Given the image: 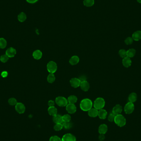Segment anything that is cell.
<instances>
[{
    "label": "cell",
    "mask_w": 141,
    "mask_h": 141,
    "mask_svg": "<svg viewBox=\"0 0 141 141\" xmlns=\"http://www.w3.org/2000/svg\"><path fill=\"white\" fill-rule=\"evenodd\" d=\"M93 105L92 101L89 99H84L80 102V107L82 111H88Z\"/></svg>",
    "instance_id": "1"
},
{
    "label": "cell",
    "mask_w": 141,
    "mask_h": 141,
    "mask_svg": "<svg viewBox=\"0 0 141 141\" xmlns=\"http://www.w3.org/2000/svg\"><path fill=\"white\" fill-rule=\"evenodd\" d=\"M114 122L118 126L120 127H123L126 125V119L121 114L117 115L115 116Z\"/></svg>",
    "instance_id": "2"
},
{
    "label": "cell",
    "mask_w": 141,
    "mask_h": 141,
    "mask_svg": "<svg viewBox=\"0 0 141 141\" xmlns=\"http://www.w3.org/2000/svg\"><path fill=\"white\" fill-rule=\"evenodd\" d=\"M105 102L102 97H98L95 100L94 102V107L98 110L101 109L105 107Z\"/></svg>",
    "instance_id": "3"
},
{
    "label": "cell",
    "mask_w": 141,
    "mask_h": 141,
    "mask_svg": "<svg viewBox=\"0 0 141 141\" xmlns=\"http://www.w3.org/2000/svg\"><path fill=\"white\" fill-rule=\"evenodd\" d=\"M55 103L57 105L60 107L66 106L68 104V100L65 97L59 96L55 99Z\"/></svg>",
    "instance_id": "4"
},
{
    "label": "cell",
    "mask_w": 141,
    "mask_h": 141,
    "mask_svg": "<svg viewBox=\"0 0 141 141\" xmlns=\"http://www.w3.org/2000/svg\"><path fill=\"white\" fill-rule=\"evenodd\" d=\"M47 69L50 73H54L57 69V64L53 61H50L47 64Z\"/></svg>",
    "instance_id": "5"
},
{
    "label": "cell",
    "mask_w": 141,
    "mask_h": 141,
    "mask_svg": "<svg viewBox=\"0 0 141 141\" xmlns=\"http://www.w3.org/2000/svg\"><path fill=\"white\" fill-rule=\"evenodd\" d=\"M135 110V105L133 103L129 102L125 105L124 110L127 114H130L132 113Z\"/></svg>",
    "instance_id": "6"
},
{
    "label": "cell",
    "mask_w": 141,
    "mask_h": 141,
    "mask_svg": "<svg viewBox=\"0 0 141 141\" xmlns=\"http://www.w3.org/2000/svg\"><path fill=\"white\" fill-rule=\"evenodd\" d=\"M15 110L19 114L24 113L25 111L26 108L24 104L21 103H18L15 105Z\"/></svg>",
    "instance_id": "7"
},
{
    "label": "cell",
    "mask_w": 141,
    "mask_h": 141,
    "mask_svg": "<svg viewBox=\"0 0 141 141\" xmlns=\"http://www.w3.org/2000/svg\"><path fill=\"white\" fill-rule=\"evenodd\" d=\"M81 81L79 79L77 78H73L70 80V86L74 88H77L79 87L81 85Z\"/></svg>",
    "instance_id": "8"
},
{
    "label": "cell",
    "mask_w": 141,
    "mask_h": 141,
    "mask_svg": "<svg viewBox=\"0 0 141 141\" xmlns=\"http://www.w3.org/2000/svg\"><path fill=\"white\" fill-rule=\"evenodd\" d=\"M66 110L69 113L73 114L76 111V107L74 104L69 103L66 106Z\"/></svg>",
    "instance_id": "9"
},
{
    "label": "cell",
    "mask_w": 141,
    "mask_h": 141,
    "mask_svg": "<svg viewBox=\"0 0 141 141\" xmlns=\"http://www.w3.org/2000/svg\"><path fill=\"white\" fill-rule=\"evenodd\" d=\"M62 140V141H76V138L71 134L67 133L63 136Z\"/></svg>",
    "instance_id": "10"
},
{
    "label": "cell",
    "mask_w": 141,
    "mask_h": 141,
    "mask_svg": "<svg viewBox=\"0 0 141 141\" xmlns=\"http://www.w3.org/2000/svg\"><path fill=\"white\" fill-rule=\"evenodd\" d=\"M122 106L120 105H116L112 109V112L115 115L121 114L122 112Z\"/></svg>",
    "instance_id": "11"
},
{
    "label": "cell",
    "mask_w": 141,
    "mask_h": 141,
    "mask_svg": "<svg viewBox=\"0 0 141 141\" xmlns=\"http://www.w3.org/2000/svg\"><path fill=\"white\" fill-rule=\"evenodd\" d=\"M80 87L82 90L85 92H87L89 90L90 88V85L87 81H83L81 82Z\"/></svg>",
    "instance_id": "12"
},
{
    "label": "cell",
    "mask_w": 141,
    "mask_h": 141,
    "mask_svg": "<svg viewBox=\"0 0 141 141\" xmlns=\"http://www.w3.org/2000/svg\"><path fill=\"white\" fill-rule=\"evenodd\" d=\"M16 51L13 48H10L7 50L6 51V54L9 57H13L16 54Z\"/></svg>",
    "instance_id": "13"
},
{
    "label": "cell",
    "mask_w": 141,
    "mask_h": 141,
    "mask_svg": "<svg viewBox=\"0 0 141 141\" xmlns=\"http://www.w3.org/2000/svg\"><path fill=\"white\" fill-rule=\"evenodd\" d=\"M122 63L124 67H126V68H128L131 65L132 61H131L130 58L127 56V57L123 58Z\"/></svg>",
    "instance_id": "14"
},
{
    "label": "cell",
    "mask_w": 141,
    "mask_h": 141,
    "mask_svg": "<svg viewBox=\"0 0 141 141\" xmlns=\"http://www.w3.org/2000/svg\"><path fill=\"white\" fill-rule=\"evenodd\" d=\"M98 110L96 108H91L88 111V114L89 116L92 118H95L98 116Z\"/></svg>",
    "instance_id": "15"
},
{
    "label": "cell",
    "mask_w": 141,
    "mask_h": 141,
    "mask_svg": "<svg viewBox=\"0 0 141 141\" xmlns=\"http://www.w3.org/2000/svg\"><path fill=\"white\" fill-rule=\"evenodd\" d=\"M108 131V126L107 125L103 124L100 125L99 127L98 131L100 134L105 135Z\"/></svg>",
    "instance_id": "16"
},
{
    "label": "cell",
    "mask_w": 141,
    "mask_h": 141,
    "mask_svg": "<svg viewBox=\"0 0 141 141\" xmlns=\"http://www.w3.org/2000/svg\"><path fill=\"white\" fill-rule=\"evenodd\" d=\"M98 116L100 119L104 120V119H105L107 117V112L106 110L104 109L103 108L99 110L98 111Z\"/></svg>",
    "instance_id": "17"
},
{
    "label": "cell",
    "mask_w": 141,
    "mask_h": 141,
    "mask_svg": "<svg viewBox=\"0 0 141 141\" xmlns=\"http://www.w3.org/2000/svg\"><path fill=\"white\" fill-rule=\"evenodd\" d=\"M79 57L76 55L73 56L69 59V63L72 65H75L78 64L79 62Z\"/></svg>",
    "instance_id": "18"
},
{
    "label": "cell",
    "mask_w": 141,
    "mask_h": 141,
    "mask_svg": "<svg viewBox=\"0 0 141 141\" xmlns=\"http://www.w3.org/2000/svg\"><path fill=\"white\" fill-rule=\"evenodd\" d=\"M132 38L134 40L137 41L141 39V31H137L132 34Z\"/></svg>",
    "instance_id": "19"
},
{
    "label": "cell",
    "mask_w": 141,
    "mask_h": 141,
    "mask_svg": "<svg viewBox=\"0 0 141 141\" xmlns=\"http://www.w3.org/2000/svg\"><path fill=\"white\" fill-rule=\"evenodd\" d=\"M43 54L41 51L37 50L34 51L33 53V56L35 59L39 60L42 58Z\"/></svg>",
    "instance_id": "20"
},
{
    "label": "cell",
    "mask_w": 141,
    "mask_h": 141,
    "mask_svg": "<svg viewBox=\"0 0 141 141\" xmlns=\"http://www.w3.org/2000/svg\"><path fill=\"white\" fill-rule=\"evenodd\" d=\"M53 117V121L56 124L62 123L63 122L62 116L57 114Z\"/></svg>",
    "instance_id": "21"
},
{
    "label": "cell",
    "mask_w": 141,
    "mask_h": 141,
    "mask_svg": "<svg viewBox=\"0 0 141 141\" xmlns=\"http://www.w3.org/2000/svg\"><path fill=\"white\" fill-rule=\"evenodd\" d=\"M137 99V94L135 92H132L130 93L128 96V100L129 102L134 103L135 102Z\"/></svg>",
    "instance_id": "22"
},
{
    "label": "cell",
    "mask_w": 141,
    "mask_h": 141,
    "mask_svg": "<svg viewBox=\"0 0 141 141\" xmlns=\"http://www.w3.org/2000/svg\"><path fill=\"white\" fill-rule=\"evenodd\" d=\"M48 111L49 114L53 116L57 115V110L54 106L49 107Z\"/></svg>",
    "instance_id": "23"
},
{
    "label": "cell",
    "mask_w": 141,
    "mask_h": 141,
    "mask_svg": "<svg viewBox=\"0 0 141 141\" xmlns=\"http://www.w3.org/2000/svg\"><path fill=\"white\" fill-rule=\"evenodd\" d=\"M136 54V50L133 48H131L127 51V56L129 58L133 57Z\"/></svg>",
    "instance_id": "24"
},
{
    "label": "cell",
    "mask_w": 141,
    "mask_h": 141,
    "mask_svg": "<svg viewBox=\"0 0 141 141\" xmlns=\"http://www.w3.org/2000/svg\"><path fill=\"white\" fill-rule=\"evenodd\" d=\"M18 18L19 21L21 22H23L26 20L27 15L25 13L21 12L18 15Z\"/></svg>",
    "instance_id": "25"
},
{
    "label": "cell",
    "mask_w": 141,
    "mask_h": 141,
    "mask_svg": "<svg viewBox=\"0 0 141 141\" xmlns=\"http://www.w3.org/2000/svg\"><path fill=\"white\" fill-rule=\"evenodd\" d=\"M67 100H68V102L69 103L74 104L75 103H76V102H77L78 98L76 97V96L72 95L69 96L68 97Z\"/></svg>",
    "instance_id": "26"
},
{
    "label": "cell",
    "mask_w": 141,
    "mask_h": 141,
    "mask_svg": "<svg viewBox=\"0 0 141 141\" xmlns=\"http://www.w3.org/2000/svg\"><path fill=\"white\" fill-rule=\"evenodd\" d=\"M95 3L94 0H84L83 4L85 6L90 7L94 5Z\"/></svg>",
    "instance_id": "27"
},
{
    "label": "cell",
    "mask_w": 141,
    "mask_h": 141,
    "mask_svg": "<svg viewBox=\"0 0 141 141\" xmlns=\"http://www.w3.org/2000/svg\"><path fill=\"white\" fill-rule=\"evenodd\" d=\"M47 81L48 83H53L55 81V76L54 73H50L47 77Z\"/></svg>",
    "instance_id": "28"
},
{
    "label": "cell",
    "mask_w": 141,
    "mask_h": 141,
    "mask_svg": "<svg viewBox=\"0 0 141 141\" xmlns=\"http://www.w3.org/2000/svg\"><path fill=\"white\" fill-rule=\"evenodd\" d=\"M6 46V40L3 38H0V48L4 49Z\"/></svg>",
    "instance_id": "29"
},
{
    "label": "cell",
    "mask_w": 141,
    "mask_h": 141,
    "mask_svg": "<svg viewBox=\"0 0 141 141\" xmlns=\"http://www.w3.org/2000/svg\"><path fill=\"white\" fill-rule=\"evenodd\" d=\"M62 120L64 122H69L71 120V116L69 114L64 115L62 116Z\"/></svg>",
    "instance_id": "30"
},
{
    "label": "cell",
    "mask_w": 141,
    "mask_h": 141,
    "mask_svg": "<svg viewBox=\"0 0 141 141\" xmlns=\"http://www.w3.org/2000/svg\"><path fill=\"white\" fill-rule=\"evenodd\" d=\"M62 123L63 125V127H64L65 129H69L72 127V123H70V122H63Z\"/></svg>",
    "instance_id": "31"
},
{
    "label": "cell",
    "mask_w": 141,
    "mask_h": 141,
    "mask_svg": "<svg viewBox=\"0 0 141 141\" xmlns=\"http://www.w3.org/2000/svg\"><path fill=\"white\" fill-rule=\"evenodd\" d=\"M119 54L121 58L127 57V51L124 49H121L119 51Z\"/></svg>",
    "instance_id": "32"
},
{
    "label": "cell",
    "mask_w": 141,
    "mask_h": 141,
    "mask_svg": "<svg viewBox=\"0 0 141 141\" xmlns=\"http://www.w3.org/2000/svg\"><path fill=\"white\" fill-rule=\"evenodd\" d=\"M63 128V125L62 123H56L54 127V129L57 131H60Z\"/></svg>",
    "instance_id": "33"
},
{
    "label": "cell",
    "mask_w": 141,
    "mask_h": 141,
    "mask_svg": "<svg viewBox=\"0 0 141 141\" xmlns=\"http://www.w3.org/2000/svg\"><path fill=\"white\" fill-rule=\"evenodd\" d=\"M133 40L132 37H128L125 39V43L127 45H130L133 42Z\"/></svg>",
    "instance_id": "34"
},
{
    "label": "cell",
    "mask_w": 141,
    "mask_h": 141,
    "mask_svg": "<svg viewBox=\"0 0 141 141\" xmlns=\"http://www.w3.org/2000/svg\"><path fill=\"white\" fill-rule=\"evenodd\" d=\"M9 59V57L6 54H3L0 57V60L3 63L6 62Z\"/></svg>",
    "instance_id": "35"
},
{
    "label": "cell",
    "mask_w": 141,
    "mask_h": 141,
    "mask_svg": "<svg viewBox=\"0 0 141 141\" xmlns=\"http://www.w3.org/2000/svg\"><path fill=\"white\" fill-rule=\"evenodd\" d=\"M8 103L9 105H11V106H14V105H16L18 103L16 99H15L14 98H11L8 100Z\"/></svg>",
    "instance_id": "36"
},
{
    "label": "cell",
    "mask_w": 141,
    "mask_h": 141,
    "mask_svg": "<svg viewBox=\"0 0 141 141\" xmlns=\"http://www.w3.org/2000/svg\"><path fill=\"white\" fill-rule=\"evenodd\" d=\"M116 115L114 114L113 113H110L109 115H108V121L112 122L114 121Z\"/></svg>",
    "instance_id": "37"
},
{
    "label": "cell",
    "mask_w": 141,
    "mask_h": 141,
    "mask_svg": "<svg viewBox=\"0 0 141 141\" xmlns=\"http://www.w3.org/2000/svg\"><path fill=\"white\" fill-rule=\"evenodd\" d=\"M49 141H62V139H61L60 137L58 136H52L50 139Z\"/></svg>",
    "instance_id": "38"
},
{
    "label": "cell",
    "mask_w": 141,
    "mask_h": 141,
    "mask_svg": "<svg viewBox=\"0 0 141 141\" xmlns=\"http://www.w3.org/2000/svg\"><path fill=\"white\" fill-rule=\"evenodd\" d=\"M48 106L49 107L51 106H54V102L52 100H50L48 101Z\"/></svg>",
    "instance_id": "39"
},
{
    "label": "cell",
    "mask_w": 141,
    "mask_h": 141,
    "mask_svg": "<svg viewBox=\"0 0 141 141\" xmlns=\"http://www.w3.org/2000/svg\"><path fill=\"white\" fill-rule=\"evenodd\" d=\"M105 135L104 134H100V136H99V139L100 141H103L105 140Z\"/></svg>",
    "instance_id": "40"
},
{
    "label": "cell",
    "mask_w": 141,
    "mask_h": 141,
    "mask_svg": "<svg viewBox=\"0 0 141 141\" xmlns=\"http://www.w3.org/2000/svg\"><path fill=\"white\" fill-rule=\"evenodd\" d=\"M1 75L3 78H6L8 76V73L6 71H4L2 72Z\"/></svg>",
    "instance_id": "41"
},
{
    "label": "cell",
    "mask_w": 141,
    "mask_h": 141,
    "mask_svg": "<svg viewBox=\"0 0 141 141\" xmlns=\"http://www.w3.org/2000/svg\"><path fill=\"white\" fill-rule=\"evenodd\" d=\"M78 78L79 79L81 82L83 81H86V76H84V75L81 76L79 77V78Z\"/></svg>",
    "instance_id": "42"
},
{
    "label": "cell",
    "mask_w": 141,
    "mask_h": 141,
    "mask_svg": "<svg viewBox=\"0 0 141 141\" xmlns=\"http://www.w3.org/2000/svg\"><path fill=\"white\" fill-rule=\"evenodd\" d=\"M38 0H26V1L28 3H31V4H33V3H36Z\"/></svg>",
    "instance_id": "43"
},
{
    "label": "cell",
    "mask_w": 141,
    "mask_h": 141,
    "mask_svg": "<svg viewBox=\"0 0 141 141\" xmlns=\"http://www.w3.org/2000/svg\"><path fill=\"white\" fill-rule=\"evenodd\" d=\"M137 1L138 2V3H141V0H137Z\"/></svg>",
    "instance_id": "44"
}]
</instances>
